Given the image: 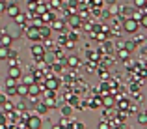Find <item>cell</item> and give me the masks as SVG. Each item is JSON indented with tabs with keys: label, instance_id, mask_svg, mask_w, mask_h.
I'll return each mask as SVG.
<instances>
[{
	"label": "cell",
	"instance_id": "obj_1",
	"mask_svg": "<svg viewBox=\"0 0 147 129\" xmlns=\"http://www.w3.org/2000/svg\"><path fill=\"white\" fill-rule=\"evenodd\" d=\"M28 125H30V129H39V118H30Z\"/></svg>",
	"mask_w": 147,
	"mask_h": 129
},
{
	"label": "cell",
	"instance_id": "obj_2",
	"mask_svg": "<svg viewBox=\"0 0 147 129\" xmlns=\"http://www.w3.org/2000/svg\"><path fill=\"white\" fill-rule=\"evenodd\" d=\"M99 129H110V125H108V124H101V127Z\"/></svg>",
	"mask_w": 147,
	"mask_h": 129
}]
</instances>
